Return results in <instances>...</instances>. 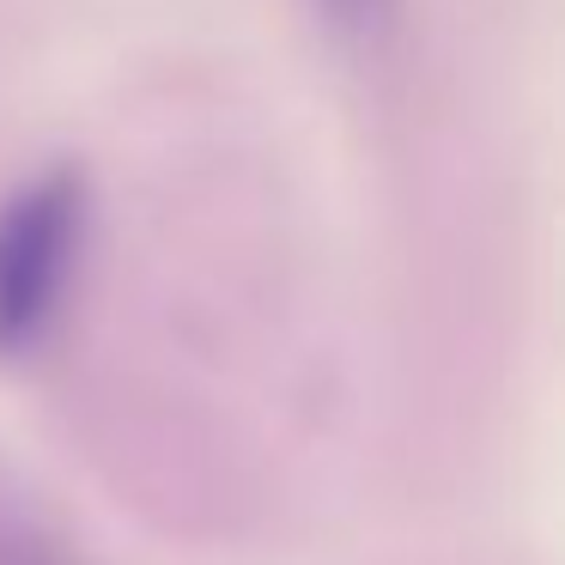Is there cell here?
Segmentation results:
<instances>
[{
	"instance_id": "3",
	"label": "cell",
	"mask_w": 565,
	"mask_h": 565,
	"mask_svg": "<svg viewBox=\"0 0 565 565\" xmlns=\"http://www.w3.org/2000/svg\"><path fill=\"white\" fill-rule=\"evenodd\" d=\"M322 13L334 19V25H347V31H359V25H371V19L383 13V0H317Z\"/></svg>"
},
{
	"instance_id": "1",
	"label": "cell",
	"mask_w": 565,
	"mask_h": 565,
	"mask_svg": "<svg viewBox=\"0 0 565 565\" xmlns=\"http://www.w3.org/2000/svg\"><path fill=\"white\" fill-rule=\"evenodd\" d=\"M92 195L74 164L38 171L0 201V359H25L50 341L79 256H86Z\"/></svg>"
},
{
	"instance_id": "2",
	"label": "cell",
	"mask_w": 565,
	"mask_h": 565,
	"mask_svg": "<svg viewBox=\"0 0 565 565\" xmlns=\"http://www.w3.org/2000/svg\"><path fill=\"white\" fill-rule=\"evenodd\" d=\"M0 565H86V559L25 492L0 480Z\"/></svg>"
}]
</instances>
